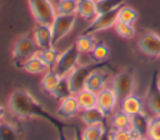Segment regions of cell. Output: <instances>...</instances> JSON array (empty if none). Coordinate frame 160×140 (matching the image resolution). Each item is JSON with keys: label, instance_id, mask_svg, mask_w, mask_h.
<instances>
[{"label": "cell", "instance_id": "obj_1", "mask_svg": "<svg viewBox=\"0 0 160 140\" xmlns=\"http://www.w3.org/2000/svg\"><path fill=\"white\" fill-rule=\"evenodd\" d=\"M8 108L11 114L19 119H30V118H40L48 121L52 128L56 129L59 134V140H65V129L71 128V125L60 121L56 116L51 115L28 90L19 89L11 92L8 100Z\"/></svg>", "mask_w": 160, "mask_h": 140}, {"label": "cell", "instance_id": "obj_2", "mask_svg": "<svg viewBox=\"0 0 160 140\" xmlns=\"http://www.w3.org/2000/svg\"><path fill=\"white\" fill-rule=\"evenodd\" d=\"M112 69V66L109 64L108 60H104V61H91V62H88L85 65H80V66H76L69 75H68V79H69V84H70V88H71V91L72 94H76L78 91H80L81 89H84V84H85V80L86 78L95 70H99V69Z\"/></svg>", "mask_w": 160, "mask_h": 140}, {"label": "cell", "instance_id": "obj_3", "mask_svg": "<svg viewBox=\"0 0 160 140\" xmlns=\"http://www.w3.org/2000/svg\"><path fill=\"white\" fill-rule=\"evenodd\" d=\"M39 50L40 49L38 48L34 38H31L30 35L20 36L15 41V45L12 48V62L15 68L21 69L24 62L29 60L31 56H34L35 54H38Z\"/></svg>", "mask_w": 160, "mask_h": 140}, {"label": "cell", "instance_id": "obj_4", "mask_svg": "<svg viewBox=\"0 0 160 140\" xmlns=\"http://www.w3.org/2000/svg\"><path fill=\"white\" fill-rule=\"evenodd\" d=\"M30 11L38 24L51 25L58 15L56 8H54L50 0H28Z\"/></svg>", "mask_w": 160, "mask_h": 140}, {"label": "cell", "instance_id": "obj_5", "mask_svg": "<svg viewBox=\"0 0 160 140\" xmlns=\"http://www.w3.org/2000/svg\"><path fill=\"white\" fill-rule=\"evenodd\" d=\"M80 58V51L78 50L76 45H71L65 51L60 52V56L55 64L54 70L60 75V76H68L76 66L79 62Z\"/></svg>", "mask_w": 160, "mask_h": 140}, {"label": "cell", "instance_id": "obj_6", "mask_svg": "<svg viewBox=\"0 0 160 140\" xmlns=\"http://www.w3.org/2000/svg\"><path fill=\"white\" fill-rule=\"evenodd\" d=\"M76 18L75 15H65V14H58L52 21L51 31H52V42L56 44L60 40H62L66 35L70 34L75 25Z\"/></svg>", "mask_w": 160, "mask_h": 140}, {"label": "cell", "instance_id": "obj_7", "mask_svg": "<svg viewBox=\"0 0 160 140\" xmlns=\"http://www.w3.org/2000/svg\"><path fill=\"white\" fill-rule=\"evenodd\" d=\"M119 99V101H122L126 96L134 94V88H135V80L134 76L130 71L124 70L115 75L112 79V86H111Z\"/></svg>", "mask_w": 160, "mask_h": 140}, {"label": "cell", "instance_id": "obj_8", "mask_svg": "<svg viewBox=\"0 0 160 140\" xmlns=\"http://www.w3.org/2000/svg\"><path fill=\"white\" fill-rule=\"evenodd\" d=\"M116 21H118V9L108 11V12L98 14L90 21V24L85 28L84 34H95L98 31H104L114 26Z\"/></svg>", "mask_w": 160, "mask_h": 140}, {"label": "cell", "instance_id": "obj_9", "mask_svg": "<svg viewBox=\"0 0 160 140\" xmlns=\"http://www.w3.org/2000/svg\"><path fill=\"white\" fill-rule=\"evenodd\" d=\"M138 46L140 51L148 56H160V35L154 31H145L138 39Z\"/></svg>", "mask_w": 160, "mask_h": 140}, {"label": "cell", "instance_id": "obj_10", "mask_svg": "<svg viewBox=\"0 0 160 140\" xmlns=\"http://www.w3.org/2000/svg\"><path fill=\"white\" fill-rule=\"evenodd\" d=\"M148 106L154 112V115H160V85H159V72L154 71L149 82L146 94Z\"/></svg>", "mask_w": 160, "mask_h": 140}, {"label": "cell", "instance_id": "obj_11", "mask_svg": "<svg viewBox=\"0 0 160 140\" xmlns=\"http://www.w3.org/2000/svg\"><path fill=\"white\" fill-rule=\"evenodd\" d=\"M118 96L114 91L112 88H104L102 90H100L98 92V101H96V106L104 111V114L108 116V115H111L118 105Z\"/></svg>", "mask_w": 160, "mask_h": 140}, {"label": "cell", "instance_id": "obj_12", "mask_svg": "<svg viewBox=\"0 0 160 140\" xmlns=\"http://www.w3.org/2000/svg\"><path fill=\"white\" fill-rule=\"evenodd\" d=\"M111 71H112V69H109V68H106V69H99V70L92 71L86 78L85 84H84V88L98 94L100 90H102L105 88L106 80L109 79Z\"/></svg>", "mask_w": 160, "mask_h": 140}, {"label": "cell", "instance_id": "obj_13", "mask_svg": "<svg viewBox=\"0 0 160 140\" xmlns=\"http://www.w3.org/2000/svg\"><path fill=\"white\" fill-rule=\"evenodd\" d=\"M80 111V106L76 99V95H69L64 99L60 100L58 110H56V116L60 119H71L78 115Z\"/></svg>", "mask_w": 160, "mask_h": 140}, {"label": "cell", "instance_id": "obj_14", "mask_svg": "<svg viewBox=\"0 0 160 140\" xmlns=\"http://www.w3.org/2000/svg\"><path fill=\"white\" fill-rule=\"evenodd\" d=\"M32 38L39 49H48L54 45L52 42V31L50 25L36 24L32 31Z\"/></svg>", "mask_w": 160, "mask_h": 140}, {"label": "cell", "instance_id": "obj_15", "mask_svg": "<svg viewBox=\"0 0 160 140\" xmlns=\"http://www.w3.org/2000/svg\"><path fill=\"white\" fill-rule=\"evenodd\" d=\"M80 119L81 121L86 125H95V124H104L106 121V115L104 114V111H101L98 106L90 108V109H85L81 110L80 114Z\"/></svg>", "mask_w": 160, "mask_h": 140}, {"label": "cell", "instance_id": "obj_16", "mask_svg": "<svg viewBox=\"0 0 160 140\" xmlns=\"http://www.w3.org/2000/svg\"><path fill=\"white\" fill-rule=\"evenodd\" d=\"M121 110H124L125 112H128L129 115H135L140 111H144V102L142 99L135 94H131L129 96H126L122 101H121Z\"/></svg>", "mask_w": 160, "mask_h": 140}, {"label": "cell", "instance_id": "obj_17", "mask_svg": "<svg viewBox=\"0 0 160 140\" xmlns=\"http://www.w3.org/2000/svg\"><path fill=\"white\" fill-rule=\"evenodd\" d=\"M149 121L150 119L144 111H140L131 116V129L139 135V136H146L148 129H149Z\"/></svg>", "mask_w": 160, "mask_h": 140}, {"label": "cell", "instance_id": "obj_18", "mask_svg": "<svg viewBox=\"0 0 160 140\" xmlns=\"http://www.w3.org/2000/svg\"><path fill=\"white\" fill-rule=\"evenodd\" d=\"M22 70H25L29 74H34V75H39V74H45L49 68L45 65V62L40 59V56L38 54H35L34 56H31L29 60H26L21 68Z\"/></svg>", "mask_w": 160, "mask_h": 140}, {"label": "cell", "instance_id": "obj_19", "mask_svg": "<svg viewBox=\"0 0 160 140\" xmlns=\"http://www.w3.org/2000/svg\"><path fill=\"white\" fill-rule=\"evenodd\" d=\"M75 95H76L80 110H85V109H90V108L96 106V101H98V94L96 92L84 88L80 91H78Z\"/></svg>", "mask_w": 160, "mask_h": 140}, {"label": "cell", "instance_id": "obj_20", "mask_svg": "<svg viewBox=\"0 0 160 140\" xmlns=\"http://www.w3.org/2000/svg\"><path fill=\"white\" fill-rule=\"evenodd\" d=\"M76 14L79 16H81L82 19L91 21L98 15L95 0H79Z\"/></svg>", "mask_w": 160, "mask_h": 140}, {"label": "cell", "instance_id": "obj_21", "mask_svg": "<svg viewBox=\"0 0 160 140\" xmlns=\"http://www.w3.org/2000/svg\"><path fill=\"white\" fill-rule=\"evenodd\" d=\"M60 79H61V76H60L54 69H49V70L44 74L41 81H40V86H41V89H42L45 92L52 94V91H54V89L56 88V85L59 84Z\"/></svg>", "mask_w": 160, "mask_h": 140}, {"label": "cell", "instance_id": "obj_22", "mask_svg": "<svg viewBox=\"0 0 160 140\" xmlns=\"http://www.w3.org/2000/svg\"><path fill=\"white\" fill-rule=\"evenodd\" d=\"M106 131L108 130L104 124L86 125L81 131V136L84 140H101Z\"/></svg>", "mask_w": 160, "mask_h": 140}, {"label": "cell", "instance_id": "obj_23", "mask_svg": "<svg viewBox=\"0 0 160 140\" xmlns=\"http://www.w3.org/2000/svg\"><path fill=\"white\" fill-rule=\"evenodd\" d=\"M111 128L115 130H129L131 129V115L124 110L116 111L111 118Z\"/></svg>", "mask_w": 160, "mask_h": 140}, {"label": "cell", "instance_id": "obj_24", "mask_svg": "<svg viewBox=\"0 0 160 140\" xmlns=\"http://www.w3.org/2000/svg\"><path fill=\"white\" fill-rule=\"evenodd\" d=\"M96 42L98 41H96L94 34H84L82 32L80 36H78L75 45H76L78 50L80 51V54H90Z\"/></svg>", "mask_w": 160, "mask_h": 140}, {"label": "cell", "instance_id": "obj_25", "mask_svg": "<svg viewBox=\"0 0 160 140\" xmlns=\"http://www.w3.org/2000/svg\"><path fill=\"white\" fill-rule=\"evenodd\" d=\"M0 140H20L18 128L9 121H0Z\"/></svg>", "mask_w": 160, "mask_h": 140}, {"label": "cell", "instance_id": "obj_26", "mask_svg": "<svg viewBox=\"0 0 160 140\" xmlns=\"http://www.w3.org/2000/svg\"><path fill=\"white\" fill-rule=\"evenodd\" d=\"M38 55L40 56V59L45 62V65L49 69H54L55 64H56V61L60 56V51L51 46V48H48V49H40L38 51Z\"/></svg>", "mask_w": 160, "mask_h": 140}, {"label": "cell", "instance_id": "obj_27", "mask_svg": "<svg viewBox=\"0 0 160 140\" xmlns=\"http://www.w3.org/2000/svg\"><path fill=\"white\" fill-rule=\"evenodd\" d=\"M138 11L132 9L131 6L128 5H121L118 9V21H124V22H131L134 24L138 20Z\"/></svg>", "mask_w": 160, "mask_h": 140}, {"label": "cell", "instance_id": "obj_28", "mask_svg": "<svg viewBox=\"0 0 160 140\" xmlns=\"http://www.w3.org/2000/svg\"><path fill=\"white\" fill-rule=\"evenodd\" d=\"M54 98L61 100L69 95H72V91H71V88H70V84H69V79L68 76H61L59 84L56 85V88L54 89L52 94H51Z\"/></svg>", "mask_w": 160, "mask_h": 140}, {"label": "cell", "instance_id": "obj_29", "mask_svg": "<svg viewBox=\"0 0 160 140\" xmlns=\"http://www.w3.org/2000/svg\"><path fill=\"white\" fill-rule=\"evenodd\" d=\"M90 55L94 61H104V60H108V58L110 55V49L105 42L98 41L95 44V46L92 48Z\"/></svg>", "mask_w": 160, "mask_h": 140}, {"label": "cell", "instance_id": "obj_30", "mask_svg": "<svg viewBox=\"0 0 160 140\" xmlns=\"http://www.w3.org/2000/svg\"><path fill=\"white\" fill-rule=\"evenodd\" d=\"M79 0H59L56 4V12L65 15H75Z\"/></svg>", "mask_w": 160, "mask_h": 140}, {"label": "cell", "instance_id": "obj_31", "mask_svg": "<svg viewBox=\"0 0 160 140\" xmlns=\"http://www.w3.org/2000/svg\"><path fill=\"white\" fill-rule=\"evenodd\" d=\"M116 34L122 39H131L135 34V26L131 22H124V21H116L115 25Z\"/></svg>", "mask_w": 160, "mask_h": 140}, {"label": "cell", "instance_id": "obj_32", "mask_svg": "<svg viewBox=\"0 0 160 140\" xmlns=\"http://www.w3.org/2000/svg\"><path fill=\"white\" fill-rule=\"evenodd\" d=\"M125 0H95L96 2V11L98 14L108 12L115 9H119Z\"/></svg>", "mask_w": 160, "mask_h": 140}, {"label": "cell", "instance_id": "obj_33", "mask_svg": "<svg viewBox=\"0 0 160 140\" xmlns=\"http://www.w3.org/2000/svg\"><path fill=\"white\" fill-rule=\"evenodd\" d=\"M139 138V135L132 130H115L112 129L111 131H109V139L110 140H134Z\"/></svg>", "mask_w": 160, "mask_h": 140}, {"label": "cell", "instance_id": "obj_34", "mask_svg": "<svg viewBox=\"0 0 160 140\" xmlns=\"http://www.w3.org/2000/svg\"><path fill=\"white\" fill-rule=\"evenodd\" d=\"M146 136L150 140H160V115H154L150 119Z\"/></svg>", "mask_w": 160, "mask_h": 140}, {"label": "cell", "instance_id": "obj_35", "mask_svg": "<svg viewBox=\"0 0 160 140\" xmlns=\"http://www.w3.org/2000/svg\"><path fill=\"white\" fill-rule=\"evenodd\" d=\"M74 140H84L81 136V132H79V130L75 128V132H74Z\"/></svg>", "mask_w": 160, "mask_h": 140}, {"label": "cell", "instance_id": "obj_36", "mask_svg": "<svg viewBox=\"0 0 160 140\" xmlns=\"http://www.w3.org/2000/svg\"><path fill=\"white\" fill-rule=\"evenodd\" d=\"M4 116H5V109L2 105H0V120H4Z\"/></svg>", "mask_w": 160, "mask_h": 140}, {"label": "cell", "instance_id": "obj_37", "mask_svg": "<svg viewBox=\"0 0 160 140\" xmlns=\"http://www.w3.org/2000/svg\"><path fill=\"white\" fill-rule=\"evenodd\" d=\"M134 140H150L148 136H139V138H136V139H134Z\"/></svg>", "mask_w": 160, "mask_h": 140}, {"label": "cell", "instance_id": "obj_38", "mask_svg": "<svg viewBox=\"0 0 160 140\" xmlns=\"http://www.w3.org/2000/svg\"><path fill=\"white\" fill-rule=\"evenodd\" d=\"M101 140H110V139H109V131H106V134L102 136V139H101Z\"/></svg>", "mask_w": 160, "mask_h": 140}, {"label": "cell", "instance_id": "obj_39", "mask_svg": "<svg viewBox=\"0 0 160 140\" xmlns=\"http://www.w3.org/2000/svg\"><path fill=\"white\" fill-rule=\"evenodd\" d=\"M159 85H160V75H159Z\"/></svg>", "mask_w": 160, "mask_h": 140}, {"label": "cell", "instance_id": "obj_40", "mask_svg": "<svg viewBox=\"0 0 160 140\" xmlns=\"http://www.w3.org/2000/svg\"><path fill=\"white\" fill-rule=\"evenodd\" d=\"M65 140H68V139H65Z\"/></svg>", "mask_w": 160, "mask_h": 140}, {"label": "cell", "instance_id": "obj_41", "mask_svg": "<svg viewBox=\"0 0 160 140\" xmlns=\"http://www.w3.org/2000/svg\"><path fill=\"white\" fill-rule=\"evenodd\" d=\"M0 121H1V120H0Z\"/></svg>", "mask_w": 160, "mask_h": 140}]
</instances>
